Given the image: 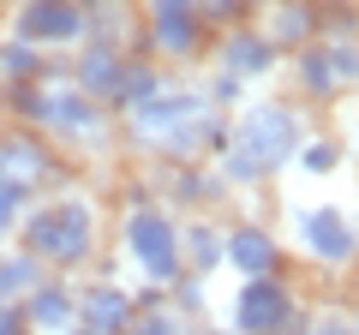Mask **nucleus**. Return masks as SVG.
I'll return each instance as SVG.
<instances>
[{
  "mask_svg": "<svg viewBox=\"0 0 359 335\" xmlns=\"http://www.w3.org/2000/svg\"><path fill=\"white\" fill-rule=\"evenodd\" d=\"M0 108H6V120L48 132L72 162H102L120 150V114L90 90H78L66 54H48V66L25 84H0Z\"/></svg>",
  "mask_w": 359,
  "mask_h": 335,
  "instance_id": "obj_1",
  "label": "nucleus"
},
{
  "mask_svg": "<svg viewBox=\"0 0 359 335\" xmlns=\"http://www.w3.org/2000/svg\"><path fill=\"white\" fill-rule=\"evenodd\" d=\"M18 245H30L48 270L78 275L102 252V221H96V198L84 186H54L48 198H30L18 216Z\"/></svg>",
  "mask_w": 359,
  "mask_h": 335,
  "instance_id": "obj_2",
  "label": "nucleus"
},
{
  "mask_svg": "<svg viewBox=\"0 0 359 335\" xmlns=\"http://www.w3.org/2000/svg\"><path fill=\"white\" fill-rule=\"evenodd\" d=\"M311 120H306V102H287V96H245L233 108V144L264 168V180H276L282 168H294L299 144L311 138Z\"/></svg>",
  "mask_w": 359,
  "mask_h": 335,
  "instance_id": "obj_3",
  "label": "nucleus"
},
{
  "mask_svg": "<svg viewBox=\"0 0 359 335\" xmlns=\"http://www.w3.org/2000/svg\"><path fill=\"white\" fill-rule=\"evenodd\" d=\"M138 13H144V48H150L162 66L192 72V66L210 60L216 30L204 25L198 0H138Z\"/></svg>",
  "mask_w": 359,
  "mask_h": 335,
  "instance_id": "obj_4",
  "label": "nucleus"
},
{
  "mask_svg": "<svg viewBox=\"0 0 359 335\" xmlns=\"http://www.w3.org/2000/svg\"><path fill=\"white\" fill-rule=\"evenodd\" d=\"M120 252L144 270V282L168 287L186 275V258H180V216L168 204H138L120 210Z\"/></svg>",
  "mask_w": 359,
  "mask_h": 335,
  "instance_id": "obj_5",
  "label": "nucleus"
},
{
  "mask_svg": "<svg viewBox=\"0 0 359 335\" xmlns=\"http://www.w3.org/2000/svg\"><path fill=\"white\" fill-rule=\"evenodd\" d=\"M66 162H72V156H66L48 132L25 126V120H6V126H0V180L13 186L25 204L66 180Z\"/></svg>",
  "mask_w": 359,
  "mask_h": 335,
  "instance_id": "obj_6",
  "label": "nucleus"
},
{
  "mask_svg": "<svg viewBox=\"0 0 359 335\" xmlns=\"http://www.w3.org/2000/svg\"><path fill=\"white\" fill-rule=\"evenodd\" d=\"M228 317L245 335H306V299L294 294V282L282 270L276 275H240Z\"/></svg>",
  "mask_w": 359,
  "mask_h": 335,
  "instance_id": "obj_7",
  "label": "nucleus"
},
{
  "mask_svg": "<svg viewBox=\"0 0 359 335\" xmlns=\"http://www.w3.org/2000/svg\"><path fill=\"white\" fill-rule=\"evenodd\" d=\"M287 233H294V252L311 258L318 270H353L359 264V221L341 204H294Z\"/></svg>",
  "mask_w": 359,
  "mask_h": 335,
  "instance_id": "obj_8",
  "label": "nucleus"
},
{
  "mask_svg": "<svg viewBox=\"0 0 359 335\" xmlns=\"http://www.w3.org/2000/svg\"><path fill=\"white\" fill-rule=\"evenodd\" d=\"M6 30H13V36H30L48 54H72L78 42L90 36V13L78 0H13Z\"/></svg>",
  "mask_w": 359,
  "mask_h": 335,
  "instance_id": "obj_9",
  "label": "nucleus"
},
{
  "mask_svg": "<svg viewBox=\"0 0 359 335\" xmlns=\"http://www.w3.org/2000/svg\"><path fill=\"white\" fill-rule=\"evenodd\" d=\"M210 66H222V72L245 78V84H269V78L287 66V48L276 36H269L257 18H245V25H228L216 30V48H210Z\"/></svg>",
  "mask_w": 359,
  "mask_h": 335,
  "instance_id": "obj_10",
  "label": "nucleus"
},
{
  "mask_svg": "<svg viewBox=\"0 0 359 335\" xmlns=\"http://www.w3.org/2000/svg\"><path fill=\"white\" fill-rule=\"evenodd\" d=\"M156 192H162V204L174 216H198V210H222L233 198V186L204 156V162H156Z\"/></svg>",
  "mask_w": 359,
  "mask_h": 335,
  "instance_id": "obj_11",
  "label": "nucleus"
},
{
  "mask_svg": "<svg viewBox=\"0 0 359 335\" xmlns=\"http://www.w3.org/2000/svg\"><path fill=\"white\" fill-rule=\"evenodd\" d=\"M228 270L233 275H276L287 270V252H282V233L269 221H228Z\"/></svg>",
  "mask_w": 359,
  "mask_h": 335,
  "instance_id": "obj_12",
  "label": "nucleus"
},
{
  "mask_svg": "<svg viewBox=\"0 0 359 335\" xmlns=\"http://www.w3.org/2000/svg\"><path fill=\"white\" fill-rule=\"evenodd\" d=\"M287 72H294V90H299V102L306 108H330V102H341V78H335V60H330V42L323 36H311V42H299L294 54H287Z\"/></svg>",
  "mask_w": 359,
  "mask_h": 335,
  "instance_id": "obj_13",
  "label": "nucleus"
},
{
  "mask_svg": "<svg viewBox=\"0 0 359 335\" xmlns=\"http://www.w3.org/2000/svg\"><path fill=\"white\" fill-rule=\"evenodd\" d=\"M132 311H138V294H132L126 282H114V275H90V282H78V317L96 323L102 335H126L132 329Z\"/></svg>",
  "mask_w": 359,
  "mask_h": 335,
  "instance_id": "obj_14",
  "label": "nucleus"
},
{
  "mask_svg": "<svg viewBox=\"0 0 359 335\" xmlns=\"http://www.w3.org/2000/svg\"><path fill=\"white\" fill-rule=\"evenodd\" d=\"M72 84L78 90H90L96 102L114 108V84H120V66H126V42H102V36H84L72 54Z\"/></svg>",
  "mask_w": 359,
  "mask_h": 335,
  "instance_id": "obj_15",
  "label": "nucleus"
},
{
  "mask_svg": "<svg viewBox=\"0 0 359 335\" xmlns=\"http://www.w3.org/2000/svg\"><path fill=\"white\" fill-rule=\"evenodd\" d=\"M25 317H30V335H66L78 323V282L60 275V270L42 275L25 294Z\"/></svg>",
  "mask_w": 359,
  "mask_h": 335,
  "instance_id": "obj_16",
  "label": "nucleus"
},
{
  "mask_svg": "<svg viewBox=\"0 0 359 335\" xmlns=\"http://www.w3.org/2000/svg\"><path fill=\"white\" fill-rule=\"evenodd\" d=\"M180 258H186V270H198V275L228 270V221H222L216 210L180 216Z\"/></svg>",
  "mask_w": 359,
  "mask_h": 335,
  "instance_id": "obj_17",
  "label": "nucleus"
},
{
  "mask_svg": "<svg viewBox=\"0 0 359 335\" xmlns=\"http://www.w3.org/2000/svg\"><path fill=\"white\" fill-rule=\"evenodd\" d=\"M192 329H198V317H186V311L168 299V287H156V282L138 287V311H132L126 335H192Z\"/></svg>",
  "mask_w": 359,
  "mask_h": 335,
  "instance_id": "obj_18",
  "label": "nucleus"
},
{
  "mask_svg": "<svg viewBox=\"0 0 359 335\" xmlns=\"http://www.w3.org/2000/svg\"><path fill=\"white\" fill-rule=\"evenodd\" d=\"M257 25H264L269 36H276L287 54H294L299 42H311V36H318V0H264Z\"/></svg>",
  "mask_w": 359,
  "mask_h": 335,
  "instance_id": "obj_19",
  "label": "nucleus"
},
{
  "mask_svg": "<svg viewBox=\"0 0 359 335\" xmlns=\"http://www.w3.org/2000/svg\"><path fill=\"white\" fill-rule=\"evenodd\" d=\"M162 78H168V66L156 60L144 42H138V48H126V66H120V84H114V114H126L132 102H144Z\"/></svg>",
  "mask_w": 359,
  "mask_h": 335,
  "instance_id": "obj_20",
  "label": "nucleus"
},
{
  "mask_svg": "<svg viewBox=\"0 0 359 335\" xmlns=\"http://www.w3.org/2000/svg\"><path fill=\"white\" fill-rule=\"evenodd\" d=\"M42 275H54V270L36 258V252H30V245H18V240L0 245V299H25Z\"/></svg>",
  "mask_w": 359,
  "mask_h": 335,
  "instance_id": "obj_21",
  "label": "nucleus"
},
{
  "mask_svg": "<svg viewBox=\"0 0 359 335\" xmlns=\"http://www.w3.org/2000/svg\"><path fill=\"white\" fill-rule=\"evenodd\" d=\"M42 66H48V48H36L30 36H13L6 30V42H0V84H25Z\"/></svg>",
  "mask_w": 359,
  "mask_h": 335,
  "instance_id": "obj_22",
  "label": "nucleus"
},
{
  "mask_svg": "<svg viewBox=\"0 0 359 335\" xmlns=\"http://www.w3.org/2000/svg\"><path fill=\"white\" fill-rule=\"evenodd\" d=\"M341 162H347V150H341V138H330V132H311V138L299 144V156H294L299 174H318V180H323V174H335Z\"/></svg>",
  "mask_w": 359,
  "mask_h": 335,
  "instance_id": "obj_23",
  "label": "nucleus"
},
{
  "mask_svg": "<svg viewBox=\"0 0 359 335\" xmlns=\"http://www.w3.org/2000/svg\"><path fill=\"white\" fill-rule=\"evenodd\" d=\"M168 299H174L186 317H198L204 323V311H210V275H198V270H186L180 282H168Z\"/></svg>",
  "mask_w": 359,
  "mask_h": 335,
  "instance_id": "obj_24",
  "label": "nucleus"
},
{
  "mask_svg": "<svg viewBox=\"0 0 359 335\" xmlns=\"http://www.w3.org/2000/svg\"><path fill=\"white\" fill-rule=\"evenodd\" d=\"M318 36H359V0H318Z\"/></svg>",
  "mask_w": 359,
  "mask_h": 335,
  "instance_id": "obj_25",
  "label": "nucleus"
},
{
  "mask_svg": "<svg viewBox=\"0 0 359 335\" xmlns=\"http://www.w3.org/2000/svg\"><path fill=\"white\" fill-rule=\"evenodd\" d=\"M204 90H210V102H216V108H228V114H233V108L245 102V90H252V84H245V78H233V72H222V66H210V72H204Z\"/></svg>",
  "mask_w": 359,
  "mask_h": 335,
  "instance_id": "obj_26",
  "label": "nucleus"
},
{
  "mask_svg": "<svg viewBox=\"0 0 359 335\" xmlns=\"http://www.w3.org/2000/svg\"><path fill=\"white\" fill-rule=\"evenodd\" d=\"M323 42H330V60H335L341 90H359V36H323Z\"/></svg>",
  "mask_w": 359,
  "mask_h": 335,
  "instance_id": "obj_27",
  "label": "nucleus"
},
{
  "mask_svg": "<svg viewBox=\"0 0 359 335\" xmlns=\"http://www.w3.org/2000/svg\"><path fill=\"white\" fill-rule=\"evenodd\" d=\"M306 335H353L347 306H306Z\"/></svg>",
  "mask_w": 359,
  "mask_h": 335,
  "instance_id": "obj_28",
  "label": "nucleus"
},
{
  "mask_svg": "<svg viewBox=\"0 0 359 335\" xmlns=\"http://www.w3.org/2000/svg\"><path fill=\"white\" fill-rule=\"evenodd\" d=\"M18 216H25V198L0 180V245H13V240H18Z\"/></svg>",
  "mask_w": 359,
  "mask_h": 335,
  "instance_id": "obj_29",
  "label": "nucleus"
},
{
  "mask_svg": "<svg viewBox=\"0 0 359 335\" xmlns=\"http://www.w3.org/2000/svg\"><path fill=\"white\" fill-rule=\"evenodd\" d=\"M0 335H30V317H25V299H0Z\"/></svg>",
  "mask_w": 359,
  "mask_h": 335,
  "instance_id": "obj_30",
  "label": "nucleus"
},
{
  "mask_svg": "<svg viewBox=\"0 0 359 335\" xmlns=\"http://www.w3.org/2000/svg\"><path fill=\"white\" fill-rule=\"evenodd\" d=\"M198 335H245V329H233V323H228V329H216V323H198Z\"/></svg>",
  "mask_w": 359,
  "mask_h": 335,
  "instance_id": "obj_31",
  "label": "nucleus"
},
{
  "mask_svg": "<svg viewBox=\"0 0 359 335\" xmlns=\"http://www.w3.org/2000/svg\"><path fill=\"white\" fill-rule=\"evenodd\" d=\"M66 335H102V329H96V323H84V317H78V323H72V329H66Z\"/></svg>",
  "mask_w": 359,
  "mask_h": 335,
  "instance_id": "obj_32",
  "label": "nucleus"
},
{
  "mask_svg": "<svg viewBox=\"0 0 359 335\" xmlns=\"http://www.w3.org/2000/svg\"><path fill=\"white\" fill-rule=\"evenodd\" d=\"M78 6H84V13H96V6H102V0H78Z\"/></svg>",
  "mask_w": 359,
  "mask_h": 335,
  "instance_id": "obj_33",
  "label": "nucleus"
},
{
  "mask_svg": "<svg viewBox=\"0 0 359 335\" xmlns=\"http://www.w3.org/2000/svg\"><path fill=\"white\" fill-rule=\"evenodd\" d=\"M353 335H359V311H353Z\"/></svg>",
  "mask_w": 359,
  "mask_h": 335,
  "instance_id": "obj_34",
  "label": "nucleus"
},
{
  "mask_svg": "<svg viewBox=\"0 0 359 335\" xmlns=\"http://www.w3.org/2000/svg\"><path fill=\"white\" fill-rule=\"evenodd\" d=\"M353 144H359V126H353Z\"/></svg>",
  "mask_w": 359,
  "mask_h": 335,
  "instance_id": "obj_35",
  "label": "nucleus"
},
{
  "mask_svg": "<svg viewBox=\"0 0 359 335\" xmlns=\"http://www.w3.org/2000/svg\"><path fill=\"white\" fill-rule=\"evenodd\" d=\"M0 42H6V30H0Z\"/></svg>",
  "mask_w": 359,
  "mask_h": 335,
  "instance_id": "obj_36",
  "label": "nucleus"
},
{
  "mask_svg": "<svg viewBox=\"0 0 359 335\" xmlns=\"http://www.w3.org/2000/svg\"><path fill=\"white\" fill-rule=\"evenodd\" d=\"M192 335H198V329H192Z\"/></svg>",
  "mask_w": 359,
  "mask_h": 335,
  "instance_id": "obj_37",
  "label": "nucleus"
}]
</instances>
